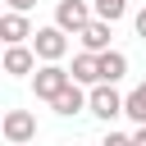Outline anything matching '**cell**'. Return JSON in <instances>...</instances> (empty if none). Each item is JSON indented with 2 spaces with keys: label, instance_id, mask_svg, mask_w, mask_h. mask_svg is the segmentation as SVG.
Wrapping results in <instances>:
<instances>
[{
  "label": "cell",
  "instance_id": "1",
  "mask_svg": "<svg viewBox=\"0 0 146 146\" xmlns=\"http://www.w3.org/2000/svg\"><path fill=\"white\" fill-rule=\"evenodd\" d=\"M32 50H36V59L41 64H59L64 55H68V32L64 27H36V36H32Z\"/></svg>",
  "mask_w": 146,
  "mask_h": 146
},
{
  "label": "cell",
  "instance_id": "2",
  "mask_svg": "<svg viewBox=\"0 0 146 146\" xmlns=\"http://www.w3.org/2000/svg\"><path fill=\"white\" fill-rule=\"evenodd\" d=\"M91 18H96V9H91L87 0H59V5H55V27H64L68 36H82Z\"/></svg>",
  "mask_w": 146,
  "mask_h": 146
},
{
  "label": "cell",
  "instance_id": "3",
  "mask_svg": "<svg viewBox=\"0 0 146 146\" xmlns=\"http://www.w3.org/2000/svg\"><path fill=\"white\" fill-rule=\"evenodd\" d=\"M0 132H5L9 146H27V141L36 137V114H32V110H5Z\"/></svg>",
  "mask_w": 146,
  "mask_h": 146
},
{
  "label": "cell",
  "instance_id": "4",
  "mask_svg": "<svg viewBox=\"0 0 146 146\" xmlns=\"http://www.w3.org/2000/svg\"><path fill=\"white\" fill-rule=\"evenodd\" d=\"M68 82H73V73H68L64 64H41L36 78H32V91H36V100H55Z\"/></svg>",
  "mask_w": 146,
  "mask_h": 146
},
{
  "label": "cell",
  "instance_id": "5",
  "mask_svg": "<svg viewBox=\"0 0 146 146\" xmlns=\"http://www.w3.org/2000/svg\"><path fill=\"white\" fill-rule=\"evenodd\" d=\"M123 100H128V96H119V91H114V82H100V87H91V105H87V110H91L96 119H105V123H110V119H119V114H123Z\"/></svg>",
  "mask_w": 146,
  "mask_h": 146
},
{
  "label": "cell",
  "instance_id": "6",
  "mask_svg": "<svg viewBox=\"0 0 146 146\" xmlns=\"http://www.w3.org/2000/svg\"><path fill=\"white\" fill-rule=\"evenodd\" d=\"M27 36H36V32H32V23H27V14L5 9V14H0V41H5V46H23Z\"/></svg>",
  "mask_w": 146,
  "mask_h": 146
},
{
  "label": "cell",
  "instance_id": "7",
  "mask_svg": "<svg viewBox=\"0 0 146 146\" xmlns=\"http://www.w3.org/2000/svg\"><path fill=\"white\" fill-rule=\"evenodd\" d=\"M87 105H91V91H82V82H68V87L50 100V110H55V114H64V119H68V114H82Z\"/></svg>",
  "mask_w": 146,
  "mask_h": 146
},
{
  "label": "cell",
  "instance_id": "8",
  "mask_svg": "<svg viewBox=\"0 0 146 146\" xmlns=\"http://www.w3.org/2000/svg\"><path fill=\"white\" fill-rule=\"evenodd\" d=\"M9 78H27L36 68V50L32 46H5V64H0Z\"/></svg>",
  "mask_w": 146,
  "mask_h": 146
},
{
  "label": "cell",
  "instance_id": "9",
  "mask_svg": "<svg viewBox=\"0 0 146 146\" xmlns=\"http://www.w3.org/2000/svg\"><path fill=\"white\" fill-rule=\"evenodd\" d=\"M110 36H114V23H105V18H91V23H87V32H82V50H91V55H105V50H114V46H110Z\"/></svg>",
  "mask_w": 146,
  "mask_h": 146
},
{
  "label": "cell",
  "instance_id": "10",
  "mask_svg": "<svg viewBox=\"0 0 146 146\" xmlns=\"http://www.w3.org/2000/svg\"><path fill=\"white\" fill-rule=\"evenodd\" d=\"M73 82H82V87H100V55H91V50H82V55H73Z\"/></svg>",
  "mask_w": 146,
  "mask_h": 146
},
{
  "label": "cell",
  "instance_id": "11",
  "mask_svg": "<svg viewBox=\"0 0 146 146\" xmlns=\"http://www.w3.org/2000/svg\"><path fill=\"white\" fill-rule=\"evenodd\" d=\"M128 73V55L123 50H105L100 55V82H119Z\"/></svg>",
  "mask_w": 146,
  "mask_h": 146
},
{
  "label": "cell",
  "instance_id": "12",
  "mask_svg": "<svg viewBox=\"0 0 146 146\" xmlns=\"http://www.w3.org/2000/svg\"><path fill=\"white\" fill-rule=\"evenodd\" d=\"M123 114H128V119H132V123H137V128H141V123H146V82H141V87H132V91H128V100H123Z\"/></svg>",
  "mask_w": 146,
  "mask_h": 146
},
{
  "label": "cell",
  "instance_id": "13",
  "mask_svg": "<svg viewBox=\"0 0 146 146\" xmlns=\"http://www.w3.org/2000/svg\"><path fill=\"white\" fill-rule=\"evenodd\" d=\"M91 9H96V18H105V23H119V18L128 14V0H91Z\"/></svg>",
  "mask_w": 146,
  "mask_h": 146
},
{
  "label": "cell",
  "instance_id": "14",
  "mask_svg": "<svg viewBox=\"0 0 146 146\" xmlns=\"http://www.w3.org/2000/svg\"><path fill=\"white\" fill-rule=\"evenodd\" d=\"M100 146H132V132H114V128H110Z\"/></svg>",
  "mask_w": 146,
  "mask_h": 146
},
{
  "label": "cell",
  "instance_id": "15",
  "mask_svg": "<svg viewBox=\"0 0 146 146\" xmlns=\"http://www.w3.org/2000/svg\"><path fill=\"white\" fill-rule=\"evenodd\" d=\"M5 5H9L14 14H27V9H36V0H5Z\"/></svg>",
  "mask_w": 146,
  "mask_h": 146
},
{
  "label": "cell",
  "instance_id": "16",
  "mask_svg": "<svg viewBox=\"0 0 146 146\" xmlns=\"http://www.w3.org/2000/svg\"><path fill=\"white\" fill-rule=\"evenodd\" d=\"M132 27H137V36L146 41V9H137V18H132Z\"/></svg>",
  "mask_w": 146,
  "mask_h": 146
},
{
  "label": "cell",
  "instance_id": "17",
  "mask_svg": "<svg viewBox=\"0 0 146 146\" xmlns=\"http://www.w3.org/2000/svg\"><path fill=\"white\" fill-rule=\"evenodd\" d=\"M132 146H146V123H141V128L132 132Z\"/></svg>",
  "mask_w": 146,
  "mask_h": 146
}]
</instances>
